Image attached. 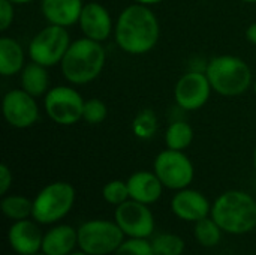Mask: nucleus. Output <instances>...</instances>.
Returning <instances> with one entry per match:
<instances>
[{"instance_id": "nucleus-1", "label": "nucleus", "mask_w": 256, "mask_h": 255, "mask_svg": "<svg viewBox=\"0 0 256 255\" xmlns=\"http://www.w3.org/2000/svg\"><path fill=\"white\" fill-rule=\"evenodd\" d=\"M160 35V26L156 14L146 5L132 3L126 6L116 24L114 39L122 51L130 56L150 53Z\"/></svg>"}, {"instance_id": "nucleus-2", "label": "nucleus", "mask_w": 256, "mask_h": 255, "mask_svg": "<svg viewBox=\"0 0 256 255\" xmlns=\"http://www.w3.org/2000/svg\"><path fill=\"white\" fill-rule=\"evenodd\" d=\"M105 62L106 53L102 42L84 36L70 42L60 68L68 83L82 86L92 83L100 75Z\"/></svg>"}, {"instance_id": "nucleus-3", "label": "nucleus", "mask_w": 256, "mask_h": 255, "mask_svg": "<svg viewBox=\"0 0 256 255\" xmlns=\"http://www.w3.org/2000/svg\"><path fill=\"white\" fill-rule=\"evenodd\" d=\"M210 216L225 233L246 234L256 227V200L244 191H226L212 204Z\"/></svg>"}, {"instance_id": "nucleus-4", "label": "nucleus", "mask_w": 256, "mask_h": 255, "mask_svg": "<svg viewBox=\"0 0 256 255\" xmlns=\"http://www.w3.org/2000/svg\"><path fill=\"white\" fill-rule=\"evenodd\" d=\"M206 75L212 89L226 98L243 95L252 86V69L240 57L224 54L213 57L207 68Z\"/></svg>"}, {"instance_id": "nucleus-5", "label": "nucleus", "mask_w": 256, "mask_h": 255, "mask_svg": "<svg viewBox=\"0 0 256 255\" xmlns=\"http://www.w3.org/2000/svg\"><path fill=\"white\" fill-rule=\"evenodd\" d=\"M75 188L68 182H52L44 186L33 198L32 218L42 225L62 221L74 207Z\"/></svg>"}, {"instance_id": "nucleus-6", "label": "nucleus", "mask_w": 256, "mask_h": 255, "mask_svg": "<svg viewBox=\"0 0 256 255\" xmlns=\"http://www.w3.org/2000/svg\"><path fill=\"white\" fill-rule=\"evenodd\" d=\"M76 230L78 248L88 255L114 254L126 237L117 222L108 219H90Z\"/></svg>"}, {"instance_id": "nucleus-7", "label": "nucleus", "mask_w": 256, "mask_h": 255, "mask_svg": "<svg viewBox=\"0 0 256 255\" xmlns=\"http://www.w3.org/2000/svg\"><path fill=\"white\" fill-rule=\"evenodd\" d=\"M70 42L72 41L66 27L50 24L32 38L28 44L30 60L46 68L60 65Z\"/></svg>"}, {"instance_id": "nucleus-8", "label": "nucleus", "mask_w": 256, "mask_h": 255, "mask_svg": "<svg viewBox=\"0 0 256 255\" xmlns=\"http://www.w3.org/2000/svg\"><path fill=\"white\" fill-rule=\"evenodd\" d=\"M84 98L70 86L51 87L44 96V108L48 117L60 126H72L82 120Z\"/></svg>"}, {"instance_id": "nucleus-9", "label": "nucleus", "mask_w": 256, "mask_h": 255, "mask_svg": "<svg viewBox=\"0 0 256 255\" xmlns=\"http://www.w3.org/2000/svg\"><path fill=\"white\" fill-rule=\"evenodd\" d=\"M153 171L160 179L162 185L171 191L189 188L195 177V168L188 155L172 149H165L154 158Z\"/></svg>"}, {"instance_id": "nucleus-10", "label": "nucleus", "mask_w": 256, "mask_h": 255, "mask_svg": "<svg viewBox=\"0 0 256 255\" xmlns=\"http://www.w3.org/2000/svg\"><path fill=\"white\" fill-rule=\"evenodd\" d=\"M114 221L128 237L152 239L154 234V216L148 204L128 200L116 207Z\"/></svg>"}, {"instance_id": "nucleus-11", "label": "nucleus", "mask_w": 256, "mask_h": 255, "mask_svg": "<svg viewBox=\"0 0 256 255\" xmlns=\"http://www.w3.org/2000/svg\"><path fill=\"white\" fill-rule=\"evenodd\" d=\"M2 111L8 125L16 129L30 128L39 119V107L36 98L22 89H12L3 96Z\"/></svg>"}, {"instance_id": "nucleus-12", "label": "nucleus", "mask_w": 256, "mask_h": 255, "mask_svg": "<svg viewBox=\"0 0 256 255\" xmlns=\"http://www.w3.org/2000/svg\"><path fill=\"white\" fill-rule=\"evenodd\" d=\"M212 90V84L204 72L190 71L177 80L174 99L182 110L196 111L207 104Z\"/></svg>"}, {"instance_id": "nucleus-13", "label": "nucleus", "mask_w": 256, "mask_h": 255, "mask_svg": "<svg viewBox=\"0 0 256 255\" xmlns=\"http://www.w3.org/2000/svg\"><path fill=\"white\" fill-rule=\"evenodd\" d=\"M78 26L86 38L98 42L106 41L111 33H114V24L110 11L98 2L84 3Z\"/></svg>"}, {"instance_id": "nucleus-14", "label": "nucleus", "mask_w": 256, "mask_h": 255, "mask_svg": "<svg viewBox=\"0 0 256 255\" xmlns=\"http://www.w3.org/2000/svg\"><path fill=\"white\" fill-rule=\"evenodd\" d=\"M171 210L178 219L195 224L210 216L212 204L202 192L190 188H184L177 191L176 195L172 197Z\"/></svg>"}, {"instance_id": "nucleus-15", "label": "nucleus", "mask_w": 256, "mask_h": 255, "mask_svg": "<svg viewBox=\"0 0 256 255\" xmlns=\"http://www.w3.org/2000/svg\"><path fill=\"white\" fill-rule=\"evenodd\" d=\"M44 233L33 219L14 221L8 230V242L14 252L18 255H34L42 251Z\"/></svg>"}, {"instance_id": "nucleus-16", "label": "nucleus", "mask_w": 256, "mask_h": 255, "mask_svg": "<svg viewBox=\"0 0 256 255\" xmlns=\"http://www.w3.org/2000/svg\"><path fill=\"white\" fill-rule=\"evenodd\" d=\"M128 188L130 200L144 203V204H153L156 203L164 192V185L160 179L156 176L154 171H136L129 176Z\"/></svg>"}, {"instance_id": "nucleus-17", "label": "nucleus", "mask_w": 256, "mask_h": 255, "mask_svg": "<svg viewBox=\"0 0 256 255\" xmlns=\"http://www.w3.org/2000/svg\"><path fill=\"white\" fill-rule=\"evenodd\" d=\"M82 8V0H40V12L44 18L50 24L66 29L78 23Z\"/></svg>"}, {"instance_id": "nucleus-18", "label": "nucleus", "mask_w": 256, "mask_h": 255, "mask_svg": "<svg viewBox=\"0 0 256 255\" xmlns=\"http://www.w3.org/2000/svg\"><path fill=\"white\" fill-rule=\"evenodd\" d=\"M78 246V230L68 224H58L44 233L42 251L46 255H70Z\"/></svg>"}, {"instance_id": "nucleus-19", "label": "nucleus", "mask_w": 256, "mask_h": 255, "mask_svg": "<svg viewBox=\"0 0 256 255\" xmlns=\"http://www.w3.org/2000/svg\"><path fill=\"white\" fill-rule=\"evenodd\" d=\"M24 50L21 44L9 36L0 38V74L12 77L21 74L24 68Z\"/></svg>"}, {"instance_id": "nucleus-20", "label": "nucleus", "mask_w": 256, "mask_h": 255, "mask_svg": "<svg viewBox=\"0 0 256 255\" xmlns=\"http://www.w3.org/2000/svg\"><path fill=\"white\" fill-rule=\"evenodd\" d=\"M20 81H21V89L26 90L28 95L34 98L45 96L46 92L50 90L48 68L36 62H30L22 68L20 74Z\"/></svg>"}, {"instance_id": "nucleus-21", "label": "nucleus", "mask_w": 256, "mask_h": 255, "mask_svg": "<svg viewBox=\"0 0 256 255\" xmlns=\"http://www.w3.org/2000/svg\"><path fill=\"white\" fill-rule=\"evenodd\" d=\"M194 141V128L184 120L172 122L165 131L166 149L184 152Z\"/></svg>"}, {"instance_id": "nucleus-22", "label": "nucleus", "mask_w": 256, "mask_h": 255, "mask_svg": "<svg viewBox=\"0 0 256 255\" xmlns=\"http://www.w3.org/2000/svg\"><path fill=\"white\" fill-rule=\"evenodd\" d=\"M0 209L2 213L10 221L27 219L33 213V200L24 195H3Z\"/></svg>"}, {"instance_id": "nucleus-23", "label": "nucleus", "mask_w": 256, "mask_h": 255, "mask_svg": "<svg viewBox=\"0 0 256 255\" xmlns=\"http://www.w3.org/2000/svg\"><path fill=\"white\" fill-rule=\"evenodd\" d=\"M222 233H224V230L216 224V221L212 216H207V218L195 222V227H194L195 239L204 248H213V246L219 245V242L222 239Z\"/></svg>"}, {"instance_id": "nucleus-24", "label": "nucleus", "mask_w": 256, "mask_h": 255, "mask_svg": "<svg viewBox=\"0 0 256 255\" xmlns=\"http://www.w3.org/2000/svg\"><path fill=\"white\" fill-rule=\"evenodd\" d=\"M150 240L154 255H182L184 252V240L174 233H160Z\"/></svg>"}, {"instance_id": "nucleus-25", "label": "nucleus", "mask_w": 256, "mask_h": 255, "mask_svg": "<svg viewBox=\"0 0 256 255\" xmlns=\"http://www.w3.org/2000/svg\"><path fill=\"white\" fill-rule=\"evenodd\" d=\"M158 131V117L153 110H141L134 122H132V132L140 140H150Z\"/></svg>"}, {"instance_id": "nucleus-26", "label": "nucleus", "mask_w": 256, "mask_h": 255, "mask_svg": "<svg viewBox=\"0 0 256 255\" xmlns=\"http://www.w3.org/2000/svg\"><path fill=\"white\" fill-rule=\"evenodd\" d=\"M102 197L108 204H112L116 207L123 204L124 201L130 200L128 182H124V180H111V182H108L102 188Z\"/></svg>"}, {"instance_id": "nucleus-27", "label": "nucleus", "mask_w": 256, "mask_h": 255, "mask_svg": "<svg viewBox=\"0 0 256 255\" xmlns=\"http://www.w3.org/2000/svg\"><path fill=\"white\" fill-rule=\"evenodd\" d=\"M108 116V107L106 104L99 98H90L84 102V113L82 120H86L88 125H100Z\"/></svg>"}, {"instance_id": "nucleus-28", "label": "nucleus", "mask_w": 256, "mask_h": 255, "mask_svg": "<svg viewBox=\"0 0 256 255\" xmlns=\"http://www.w3.org/2000/svg\"><path fill=\"white\" fill-rule=\"evenodd\" d=\"M112 255H154V252L150 239L128 237Z\"/></svg>"}, {"instance_id": "nucleus-29", "label": "nucleus", "mask_w": 256, "mask_h": 255, "mask_svg": "<svg viewBox=\"0 0 256 255\" xmlns=\"http://www.w3.org/2000/svg\"><path fill=\"white\" fill-rule=\"evenodd\" d=\"M15 5L9 0H0V30L6 32L14 23L15 17Z\"/></svg>"}, {"instance_id": "nucleus-30", "label": "nucleus", "mask_w": 256, "mask_h": 255, "mask_svg": "<svg viewBox=\"0 0 256 255\" xmlns=\"http://www.w3.org/2000/svg\"><path fill=\"white\" fill-rule=\"evenodd\" d=\"M12 186V171L6 164L0 165V195H6L9 188Z\"/></svg>"}, {"instance_id": "nucleus-31", "label": "nucleus", "mask_w": 256, "mask_h": 255, "mask_svg": "<svg viewBox=\"0 0 256 255\" xmlns=\"http://www.w3.org/2000/svg\"><path fill=\"white\" fill-rule=\"evenodd\" d=\"M246 39L256 45V23H252L248 29H246Z\"/></svg>"}, {"instance_id": "nucleus-32", "label": "nucleus", "mask_w": 256, "mask_h": 255, "mask_svg": "<svg viewBox=\"0 0 256 255\" xmlns=\"http://www.w3.org/2000/svg\"><path fill=\"white\" fill-rule=\"evenodd\" d=\"M164 0H134V3H140V5H146V6H150V5H158Z\"/></svg>"}, {"instance_id": "nucleus-33", "label": "nucleus", "mask_w": 256, "mask_h": 255, "mask_svg": "<svg viewBox=\"0 0 256 255\" xmlns=\"http://www.w3.org/2000/svg\"><path fill=\"white\" fill-rule=\"evenodd\" d=\"M12 2L14 5H27V3H32L33 0H9Z\"/></svg>"}, {"instance_id": "nucleus-34", "label": "nucleus", "mask_w": 256, "mask_h": 255, "mask_svg": "<svg viewBox=\"0 0 256 255\" xmlns=\"http://www.w3.org/2000/svg\"><path fill=\"white\" fill-rule=\"evenodd\" d=\"M254 167H255V170H256V144H255V149H254Z\"/></svg>"}, {"instance_id": "nucleus-35", "label": "nucleus", "mask_w": 256, "mask_h": 255, "mask_svg": "<svg viewBox=\"0 0 256 255\" xmlns=\"http://www.w3.org/2000/svg\"><path fill=\"white\" fill-rule=\"evenodd\" d=\"M70 255H88V254H86V252H82V251H78V252L75 251V252H72Z\"/></svg>"}, {"instance_id": "nucleus-36", "label": "nucleus", "mask_w": 256, "mask_h": 255, "mask_svg": "<svg viewBox=\"0 0 256 255\" xmlns=\"http://www.w3.org/2000/svg\"><path fill=\"white\" fill-rule=\"evenodd\" d=\"M242 2H244V3H256V0H242Z\"/></svg>"}, {"instance_id": "nucleus-37", "label": "nucleus", "mask_w": 256, "mask_h": 255, "mask_svg": "<svg viewBox=\"0 0 256 255\" xmlns=\"http://www.w3.org/2000/svg\"><path fill=\"white\" fill-rule=\"evenodd\" d=\"M254 92H255V95H256V80H255V83H254Z\"/></svg>"}, {"instance_id": "nucleus-38", "label": "nucleus", "mask_w": 256, "mask_h": 255, "mask_svg": "<svg viewBox=\"0 0 256 255\" xmlns=\"http://www.w3.org/2000/svg\"><path fill=\"white\" fill-rule=\"evenodd\" d=\"M34 255H46V254H44V252H38V254H34Z\"/></svg>"}]
</instances>
